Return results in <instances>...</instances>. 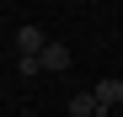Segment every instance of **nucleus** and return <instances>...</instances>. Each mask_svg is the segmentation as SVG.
Listing matches in <instances>:
<instances>
[{
	"instance_id": "3",
	"label": "nucleus",
	"mask_w": 123,
	"mask_h": 117,
	"mask_svg": "<svg viewBox=\"0 0 123 117\" xmlns=\"http://www.w3.org/2000/svg\"><path fill=\"white\" fill-rule=\"evenodd\" d=\"M48 48V32L43 27H22V32H16V53H43Z\"/></svg>"
},
{
	"instance_id": "1",
	"label": "nucleus",
	"mask_w": 123,
	"mask_h": 117,
	"mask_svg": "<svg viewBox=\"0 0 123 117\" xmlns=\"http://www.w3.org/2000/svg\"><path fill=\"white\" fill-rule=\"evenodd\" d=\"M91 96H96V106H102V117H107L118 101H123V80H118V74H107V80H96L91 85Z\"/></svg>"
},
{
	"instance_id": "2",
	"label": "nucleus",
	"mask_w": 123,
	"mask_h": 117,
	"mask_svg": "<svg viewBox=\"0 0 123 117\" xmlns=\"http://www.w3.org/2000/svg\"><path fill=\"white\" fill-rule=\"evenodd\" d=\"M37 58H43V74H59V69H70V48H64V43H54V37H48V48L37 53Z\"/></svg>"
},
{
	"instance_id": "4",
	"label": "nucleus",
	"mask_w": 123,
	"mask_h": 117,
	"mask_svg": "<svg viewBox=\"0 0 123 117\" xmlns=\"http://www.w3.org/2000/svg\"><path fill=\"white\" fill-rule=\"evenodd\" d=\"M70 117H102V106H96V96H91V90H80V96H70Z\"/></svg>"
}]
</instances>
